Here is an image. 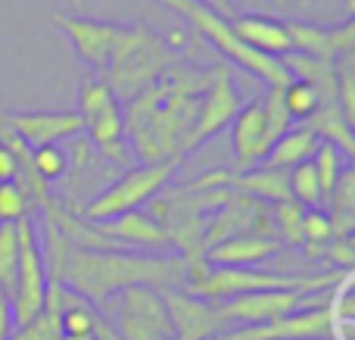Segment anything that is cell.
I'll return each instance as SVG.
<instances>
[{
  "label": "cell",
  "instance_id": "cell-1",
  "mask_svg": "<svg viewBox=\"0 0 355 340\" xmlns=\"http://www.w3.org/2000/svg\"><path fill=\"white\" fill-rule=\"evenodd\" d=\"M206 85L209 69L175 60L156 85L122 103L131 156L144 162L181 160Z\"/></svg>",
  "mask_w": 355,
  "mask_h": 340
},
{
  "label": "cell",
  "instance_id": "cell-2",
  "mask_svg": "<svg viewBox=\"0 0 355 340\" xmlns=\"http://www.w3.org/2000/svg\"><path fill=\"white\" fill-rule=\"evenodd\" d=\"M184 281H187V272H184L181 253L72 247L62 266V287L91 300L94 306L135 284L166 291V287H184Z\"/></svg>",
  "mask_w": 355,
  "mask_h": 340
},
{
  "label": "cell",
  "instance_id": "cell-3",
  "mask_svg": "<svg viewBox=\"0 0 355 340\" xmlns=\"http://www.w3.org/2000/svg\"><path fill=\"white\" fill-rule=\"evenodd\" d=\"M172 62H175L172 44H168L159 31L135 22L131 25V35L125 37L119 53L112 56V62L97 78L103 81L122 103H128L131 97H137V94L147 91L150 85H156Z\"/></svg>",
  "mask_w": 355,
  "mask_h": 340
},
{
  "label": "cell",
  "instance_id": "cell-4",
  "mask_svg": "<svg viewBox=\"0 0 355 340\" xmlns=\"http://www.w3.org/2000/svg\"><path fill=\"white\" fill-rule=\"evenodd\" d=\"M159 3H166V6H172L175 12H181V16L187 19L221 56H227L234 66H240L250 75H256V78L265 81L268 87H284L290 81V72L284 69V62L277 60V56L259 53V50L246 47V44L234 35L231 19L218 16V12H212L209 6L196 3V0H159Z\"/></svg>",
  "mask_w": 355,
  "mask_h": 340
},
{
  "label": "cell",
  "instance_id": "cell-5",
  "mask_svg": "<svg viewBox=\"0 0 355 340\" xmlns=\"http://www.w3.org/2000/svg\"><path fill=\"white\" fill-rule=\"evenodd\" d=\"M178 166H181V160L141 162V166L125 169L116 181L100 187L85 206H78L75 216H81L85 222H110V219L122 216V212L141 210V206L150 203L159 191H166L168 181L175 178Z\"/></svg>",
  "mask_w": 355,
  "mask_h": 340
},
{
  "label": "cell",
  "instance_id": "cell-6",
  "mask_svg": "<svg viewBox=\"0 0 355 340\" xmlns=\"http://www.w3.org/2000/svg\"><path fill=\"white\" fill-rule=\"evenodd\" d=\"M78 119L85 141L97 150L103 160L131 169V147L125 135V110L122 100L110 91L100 78H85L78 87Z\"/></svg>",
  "mask_w": 355,
  "mask_h": 340
},
{
  "label": "cell",
  "instance_id": "cell-7",
  "mask_svg": "<svg viewBox=\"0 0 355 340\" xmlns=\"http://www.w3.org/2000/svg\"><path fill=\"white\" fill-rule=\"evenodd\" d=\"M97 309L112 325L119 340H175L172 318L156 287H125L97 303Z\"/></svg>",
  "mask_w": 355,
  "mask_h": 340
},
{
  "label": "cell",
  "instance_id": "cell-8",
  "mask_svg": "<svg viewBox=\"0 0 355 340\" xmlns=\"http://www.w3.org/2000/svg\"><path fill=\"white\" fill-rule=\"evenodd\" d=\"M19 235V272H16V287L10 297L12 309V325H25L44 309L47 300V266H44L41 253V235L31 219H19L16 222Z\"/></svg>",
  "mask_w": 355,
  "mask_h": 340
},
{
  "label": "cell",
  "instance_id": "cell-9",
  "mask_svg": "<svg viewBox=\"0 0 355 340\" xmlns=\"http://www.w3.org/2000/svg\"><path fill=\"white\" fill-rule=\"evenodd\" d=\"M337 291V287H334ZM334 291L306 294V291H256V294H240V297L221 300L218 312L225 318L227 328H246V325H268L277 318L290 316L306 306L331 303Z\"/></svg>",
  "mask_w": 355,
  "mask_h": 340
},
{
  "label": "cell",
  "instance_id": "cell-10",
  "mask_svg": "<svg viewBox=\"0 0 355 340\" xmlns=\"http://www.w3.org/2000/svg\"><path fill=\"white\" fill-rule=\"evenodd\" d=\"M240 106H243V100H240L237 87H234L231 66L227 62L209 66V85L202 91L200 103H196V119L187 137V153L196 150L200 144H206L209 137H215L221 128H227L234 122V116L240 112Z\"/></svg>",
  "mask_w": 355,
  "mask_h": 340
},
{
  "label": "cell",
  "instance_id": "cell-11",
  "mask_svg": "<svg viewBox=\"0 0 355 340\" xmlns=\"http://www.w3.org/2000/svg\"><path fill=\"white\" fill-rule=\"evenodd\" d=\"M53 22L66 31L75 53L91 69H97V72H103V69L110 66L112 56H116L119 47L125 44V37L131 35V25L106 22V19H91V16H66V12H56Z\"/></svg>",
  "mask_w": 355,
  "mask_h": 340
},
{
  "label": "cell",
  "instance_id": "cell-12",
  "mask_svg": "<svg viewBox=\"0 0 355 340\" xmlns=\"http://www.w3.org/2000/svg\"><path fill=\"white\" fill-rule=\"evenodd\" d=\"M237 235L275 237V228H271V206L256 197L231 191V197L209 216L206 235H202V253H206L209 247H215V244L227 241V237H237Z\"/></svg>",
  "mask_w": 355,
  "mask_h": 340
},
{
  "label": "cell",
  "instance_id": "cell-13",
  "mask_svg": "<svg viewBox=\"0 0 355 340\" xmlns=\"http://www.w3.org/2000/svg\"><path fill=\"white\" fill-rule=\"evenodd\" d=\"M159 294L172 318L175 340H212L227 331L215 300H202L184 287H166Z\"/></svg>",
  "mask_w": 355,
  "mask_h": 340
},
{
  "label": "cell",
  "instance_id": "cell-14",
  "mask_svg": "<svg viewBox=\"0 0 355 340\" xmlns=\"http://www.w3.org/2000/svg\"><path fill=\"white\" fill-rule=\"evenodd\" d=\"M10 128L22 137L28 147H44V144H62L81 135V119L75 110H22L6 112Z\"/></svg>",
  "mask_w": 355,
  "mask_h": 340
},
{
  "label": "cell",
  "instance_id": "cell-15",
  "mask_svg": "<svg viewBox=\"0 0 355 340\" xmlns=\"http://www.w3.org/2000/svg\"><path fill=\"white\" fill-rule=\"evenodd\" d=\"M94 228L103 237H110L116 247L122 250H147V253H175L172 241H168L166 228L156 222L150 212L131 210L122 216L110 219V222H94Z\"/></svg>",
  "mask_w": 355,
  "mask_h": 340
},
{
  "label": "cell",
  "instance_id": "cell-16",
  "mask_svg": "<svg viewBox=\"0 0 355 340\" xmlns=\"http://www.w3.org/2000/svg\"><path fill=\"white\" fill-rule=\"evenodd\" d=\"M287 35H290V47L296 53H309L318 60H337L343 53L355 50V19H343L340 25H315V22H300L290 19Z\"/></svg>",
  "mask_w": 355,
  "mask_h": 340
},
{
  "label": "cell",
  "instance_id": "cell-17",
  "mask_svg": "<svg viewBox=\"0 0 355 340\" xmlns=\"http://www.w3.org/2000/svg\"><path fill=\"white\" fill-rule=\"evenodd\" d=\"M231 144H234V172L252 169L265 160L271 141L265 131V116H262V100L240 106V112L231 122Z\"/></svg>",
  "mask_w": 355,
  "mask_h": 340
},
{
  "label": "cell",
  "instance_id": "cell-18",
  "mask_svg": "<svg viewBox=\"0 0 355 340\" xmlns=\"http://www.w3.org/2000/svg\"><path fill=\"white\" fill-rule=\"evenodd\" d=\"M281 253L277 237H265V235H237L227 241L215 244L202 253V262L215 269H240V266H262V262L275 260Z\"/></svg>",
  "mask_w": 355,
  "mask_h": 340
},
{
  "label": "cell",
  "instance_id": "cell-19",
  "mask_svg": "<svg viewBox=\"0 0 355 340\" xmlns=\"http://www.w3.org/2000/svg\"><path fill=\"white\" fill-rule=\"evenodd\" d=\"M231 28L246 47L259 50L265 56H284L290 53V35L287 25L281 19H268V16H237L231 19Z\"/></svg>",
  "mask_w": 355,
  "mask_h": 340
},
{
  "label": "cell",
  "instance_id": "cell-20",
  "mask_svg": "<svg viewBox=\"0 0 355 340\" xmlns=\"http://www.w3.org/2000/svg\"><path fill=\"white\" fill-rule=\"evenodd\" d=\"M318 144H321V137L315 135L309 125H290V128L268 147L262 166L293 169V166H300V162L312 160L315 150H318Z\"/></svg>",
  "mask_w": 355,
  "mask_h": 340
},
{
  "label": "cell",
  "instance_id": "cell-21",
  "mask_svg": "<svg viewBox=\"0 0 355 340\" xmlns=\"http://www.w3.org/2000/svg\"><path fill=\"white\" fill-rule=\"evenodd\" d=\"M60 303H62V281H47V300L44 309L31 322L12 328L10 340H60Z\"/></svg>",
  "mask_w": 355,
  "mask_h": 340
},
{
  "label": "cell",
  "instance_id": "cell-22",
  "mask_svg": "<svg viewBox=\"0 0 355 340\" xmlns=\"http://www.w3.org/2000/svg\"><path fill=\"white\" fill-rule=\"evenodd\" d=\"M302 125H309V128H312L315 135L321 137V141H327V144H334V147H340L346 156H355L352 122L343 116V110H340L337 103H321L318 110H315Z\"/></svg>",
  "mask_w": 355,
  "mask_h": 340
},
{
  "label": "cell",
  "instance_id": "cell-23",
  "mask_svg": "<svg viewBox=\"0 0 355 340\" xmlns=\"http://www.w3.org/2000/svg\"><path fill=\"white\" fill-rule=\"evenodd\" d=\"M324 203L331 206L327 219H331L334 237H352L355 231V169L352 166L340 175L337 187L324 197Z\"/></svg>",
  "mask_w": 355,
  "mask_h": 340
},
{
  "label": "cell",
  "instance_id": "cell-24",
  "mask_svg": "<svg viewBox=\"0 0 355 340\" xmlns=\"http://www.w3.org/2000/svg\"><path fill=\"white\" fill-rule=\"evenodd\" d=\"M302 210L296 200H281L271 203V228L281 247H302Z\"/></svg>",
  "mask_w": 355,
  "mask_h": 340
},
{
  "label": "cell",
  "instance_id": "cell-25",
  "mask_svg": "<svg viewBox=\"0 0 355 340\" xmlns=\"http://www.w3.org/2000/svg\"><path fill=\"white\" fill-rule=\"evenodd\" d=\"M312 166H315V175H318V185H321V194H331L334 187H337L340 175L346 172V169L352 166V156H346L340 147H334V144L321 141L318 150H315L312 156Z\"/></svg>",
  "mask_w": 355,
  "mask_h": 340
},
{
  "label": "cell",
  "instance_id": "cell-26",
  "mask_svg": "<svg viewBox=\"0 0 355 340\" xmlns=\"http://www.w3.org/2000/svg\"><path fill=\"white\" fill-rule=\"evenodd\" d=\"M287 181H290V200H296L302 210H318V206L324 203V194H321V185H318V175H315L312 160L287 169Z\"/></svg>",
  "mask_w": 355,
  "mask_h": 340
},
{
  "label": "cell",
  "instance_id": "cell-27",
  "mask_svg": "<svg viewBox=\"0 0 355 340\" xmlns=\"http://www.w3.org/2000/svg\"><path fill=\"white\" fill-rule=\"evenodd\" d=\"M19 272V235L16 222H0V297L10 300Z\"/></svg>",
  "mask_w": 355,
  "mask_h": 340
},
{
  "label": "cell",
  "instance_id": "cell-28",
  "mask_svg": "<svg viewBox=\"0 0 355 340\" xmlns=\"http://www.w3.org/2000/svg\"><path fill=\"white\" fill-rule=\"evenodd\" d=\"M69 166H72V160H69V150L62 147V144H44V147H31V169H35V175L41 181H60L66 178Z\"/></svg>",
  "mask_w": 355,
  "mask_h": 340
},
{
  "label": "cell",
  "instance_id": "cell-29",
  "mask_svg": "<svg viewBox=\"0 0 355 340\" xmlns=\"http://www.w3.org/2000/svg\"><path fill=\"white\" fill-rule=\"evenodd\" d=\"M281 100H284V106H287L290 119H300V122H306V119L321 106L318 91H315L312 85H306V81H296V78H290L287 85L281 87Z\"/></svg>",
  "mask_w": 355,
  "mask_h": 340
},
{
  "label": "cell",
  "instance_id": "cell-30",
  "mask_svg": "<svg viewBox=\"0 0 355 340\" xmlns=\"http://www.w3.org/2000/svg\"><path fill=\"white\" fill-rule=\"evenodd\" d=\"M334 66H337V106L352 122L355 119V50L337 56Z\"/></svg>",
  "mask_w": 355,
  "mask_h": 340
},
{
  "label": "cell",
  "instance_id": "cell-31",
  "mask_svg": "<svg viewBox=\"0 0 355 340\" xmlns=\"http://www.w3.org/2000/svg\"><path fill=\"white\" fill-rule=\"evenodd\" d=\"M262 116H265V131H268L271 144L293 125V119H290L287 106H284V100H281V87H268V94L262 97Z\"/></svg>",
  "mask_w": 355,
  "mask_h": 340
},
{
  "label": "cell",
  "instance_id": "cell-32",
  "mask_svg": "<svg viewBox=\"0 0 355 340\" xmlns=\"http://www.w3.org/2000/svg\"><path fill=\"white\" fill-rule=\"evenodd\" d=\"M28 219V194L19 181H3L0 185V222H19Z\"/></svg>",
  "mask_w": 355,
  "mask_h": 340
},
{
  "label": "cell",
  "instance_id": "cell-33",
  "mask_svg": "<svg viewBox=\"0 0 355 340\" xmlns=\"http://www.w3.org/2000/svg\"><path fill=\"white\" fill-rule=\"evenodd\" d=\"M318 260L331 262L337 272H352L355 266V247H352V237H331V241L321 247Z\"/></svg>",
  "mask_w": 355,
  "mask_h": 340
},
{
  "label": "cell",
  "instance_id": "cell-34",
  "mask_svg": "<svg viewBox=\"0 0 355 340\" xmlns=\"http://www.w3.org/2000/svg\"><path fill=\"white\" fill-rule=\"evenodd\" d=\"M334 237L331 219L321 210H306L302 216V244H327Z\"/></svg>",
  "mask_w": 355,
  "mask_h": 340
},
{
  "label": "cell",
  "instance_id": "cell-35",
  "mask_svg": "<svg viewBox=\"0 0 355 340\" xmlns=\"http://www.w3.org/2000/svg\"><path fill=\"white\" fill-rule=\"evenodd\" d=\"M16 178H19V160L0 144V185L3 181H16Z\"/></svg>",
  "mask_w": 355,
  "mask_h": 340
},
{
  "label": "cell",
  "instance_id": "cell-36",
  "mask_svg": "<svg viewBox=\"0 0 355 340\" xmlns=\"http://www.w3.org/2000/svg\"><path fill=\"white\" fill-rule=\"evenodd\" d=\"M12 309H10V300H3L0 297V340H10V334H12Z\"/></svg>",
  "mask_w": 355,
  "mask_h": 340
},
{
  "label": "cell",
  "instance_id": "cell-37",
  "mask_svg": "<svg viewBox=\"0 0 355 340\" xmlns=\"http://www.w3.org/2000/svg\"><path fill=\"white\" fill-rule=\"evenodd\" d=\"M196 3L209 6V10H212V12H218V16H225V19H231V16H234V6H231V0H196Z\"/></svg>",
  "mask_w": 355,
  "mask_h": 340
},
{
  "label": "cell",
  "instance_id": "cell-38",
  "mask_svg": "<svg viewBox=\"0 0 355 340\" xmlns=\"http://www.w3.org/2000/svg\"><path fill=\"white\" fill-rule=\"evenodd\" d=\"M60 340H97L94 334H62Z\"/></svg>",
  "mask_w": 355,
  "mask_h": 340
},
{
  "label": "cell",
  "instance_id": "cell-39",
  "mask_svg": "<svg viewBox=\"0 0 355 340\" xmlns=\"http://www.w3.org/2000/svg\"><path fill=\"white\" fill-rule=\"evenodd\" d=\"M275 3H277V6H281V10H284V6H287V0H275Z\"/></svg>",
  "mask_w": 355,
  "mask_h": 340
},
{
  "label": "cell",
  "instance_id": "cell-40",
  "mask_svg": "<svg viewBox=\"0 0 355 340\" xmlns=\"http://www.w3.org/2000/svg\"><path fill=\"white\" fill-rule=\"evenodd\" d=\"M324 340H331V337H324Z\"/></svg>",
  "mask_w": 355,
  "mask_h": 340
},
{
  "label": "cell",
  "instance_id": "cell-41",
  "mask_svg": "<svg viewBox=\"0 0 355 340\" xmlns=\"http://www.w3.org/2000/svg\"><path fill=\"white\" fill-rule=\"evenodd\" d=\"M78 3H81V0H78Z\"/></svg>",
  "mask_w": 355,
  "mask_h": 340
}]
</instances>
